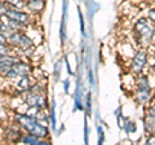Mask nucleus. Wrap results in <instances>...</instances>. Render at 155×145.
Returning a JSON list of instances; mask_svg holds the SVG:
<instances>
[{
	"label": "nucleus",
	"instance_id": "1",
	"mask_svg": "<svg viewBox=\"0 0 155 145\" xmlns=\"http://www.w3.org/2000/svg\"><path fill=\"white\" fill-rule=\"evenodd\" d=\"M14 122L25 132L31 133L34 136H36L38 139H47L48 135H49L47 126L41 124L36 118H34L28 114H21V113L17 114L16 118H14Z\"/></svg>",
	"mask_w": 155,
	"mask_h": 145
},
{
	"label": "nucleus",
	"instance_id": "2",
	"mask_svg": "<svg viewBox=\"0 0 155 145\" xmlns=\"http://www.w3.org/2000/svg\"><path fill=\"white\" fill-rule=\"evenodd\" d=\"M134 34L141 46H150L155 38V29L147 18H140L134 25Z\"/></svg>",
	"mask_w": 155,
	"mask_h": 145
},
{
	"label": "nucleus",
	"instance_id": "3",
	"mask_svg": "<svg viewBox=\"0 0 155 145\" xmlns=\"http://www.w3.org/2000/svg\"><path fill=\"white\" fill-rule=\"evenodd\" d=\"M7 43L12 48H17L19 51H30L34 47V42L28 35H26V32L23 31H13L11 35L7 36Z\"/></svg>",
	"mask_w": 155,
	"mask_h": 145
},
{
	"label": "nucleus",
	"instance_id": "4",
	"mask_svg": "<svg viewBox=\"0 0 155 145\" xmlns=\"http://www.w3.org/2000/svg\"><path fill=\"white\" fill-rule=\"evenodd\" d=\"M31 72H32V66L26 61L19 60L17 64H14L12 66V69L4 75V78L9 79V80H16L18 78H21V76H30Z\"/></svg>",
	"mask_w": 155,
	"mask_h": 145
},
{
	"label": "nucleus",
	"instance_id": "5",
	"mask_svg": "<svg viewBox=\"0 0 155 145\" xmlns=\"http://www.w3.org/2000/svg\"><path fill=\"white\" fill-rule=\"evenodd\" d=\"M4 17H5L7 20H11V21L19 23V25H22L23 27H27L32 21V17L28 12L22 11V9H17V8H9V7L7 8V12L4 14Z\"/></svg>",
	"mask_w": 155,
	"mask_h": 145
},
{
	"label": "nucleus",
	"instance_id": "6",
	"mask_svg": "<svg viewBox=\"0 0 155 145\" xmlns=\"http://www.w3.org/2000/svg\"><path fill=\"white\" fill-rule=\"evenodd\" d=\"M147 56H149V53L145 49H140L136 52V55L132 59V62H130V72L132 74L134 75L142 74L145 66L147 64Z\"/></svg>",
	"mask_w": 155,
	"mask_h": 145
},
{
	"label": "nucleus",
	"instance_id": "7",
	"mask_svg": "<svg viewBox=\"0 0 155 145\" xmlns=\"http://www.w3.org/2000/svg\"><path fill=\"white\" fill-rule=\"evenodd\" d=\"M25 104L28 108H38V109H47L48 108V99L45 93H34L25 92Z\"/></svg>",
	"mask_w": 155,
	"mask_h": 145
},
{
	"label": "nucleus",
	"instance_id": "8",
	"mask_svg": "<svg viewBox=\"0 0 155 145\" xmlns=\"http://www.w3.org/2000/svg\"><path fill=\"white\" fill-rule=\"evenodd\" d=\"M21 60L18 56L16 55H12V53H9V55H5L3 57H0V74L2 75H5L7 72L12 69V66L14 64H17V62Z\"/></svg>",
	"mask_w": 155,
	"mask_h": 145
},
{
	"label": "nucleus",
	"instance_id": "9",
	"mask_svg": "<svg viewBox=\"0 0 155 145\" xmlns=\"http://www.w3.org/2000/svg\"><path fill=\"white\" fill-rule=\"evenodd\" d=\"M45 0H26L25 9H27L30 14H40L45 9Z\"/></svg>",
	"mask_w": 155,
	"mask_h": 145
},
{
	"label": "nucleus",
	"instance_id": "10",
	"mask_svg": "<svg viewBox=\"0 0 155 145\" xmlns=\"http://www.w3.org/2000/svg\"><path fill=\"white\" fill-rule=\"evenodd\" d=\"M7 140L8 141H11V143H19V139H21V136L23 135V130L19 127V126L14 122L11 127H9L7 130Z\"/></svg>",
	"mask_w": 155,
	"mask_h": 145
},
{
	"label": "nucleus",
	"instance_id": "11",
	"mask_svg": "<svg viewBox=\"0 0 155 145\" xmlns=\"http://www.w3.org/2000/svg\"><path fill=\"white\" fill-rule=\"evenodd\" d=\"M151 89H138L134 92V101L140 105H143V104H147L150 103L151 100Z\"/></svg>",
	"mask_w": 155,
	"mask_h": 145
},
{
	"label": "nucleus",
	"instance_id": "12",
	"mask_svg": "<svg viewBox=\"0 0 155 145\" xmlns=\"http://www.w3.org/2000/svg\"><path fill=\"white\" fill-rule=\"evenodd\" d=\"M19 143L23 144H39V145H44V144H49V141H47L45 139H38L36 136H34L31 133H23L21 139H19Z\"/></svg>",
	"mask_w": 155,
	"mask_h": 145
},
{
	"label": "nucleus",
	"instance_id": "13",
	"mask_svg": "<svg viewBox=\"0 0 155 145\" xmlns=\"http://www.w3.org/2000/svg\"><path fill=\"white\" fill-rule=\"evenodd\" d=\"M31 84H32V82L30 79V76H21V78L17 79L16 87L19 92H26V91L31 87Z\"/></svg>",
	"mask_w": 155,
	"mask_h": 145
},
{
	"label": "nucleus",
	"instance_id": "14",
	"mask_svg": "<svg viewBox=\"0 0 155 145\" xmlns=\"http://www.w3.org/2000/svg\"><path fill=\"white\" fill-rule=\"evenodd\" d=\"M143 127H145V132L147 135H153L155 133V117L147 114V117L143 120Z\"/></svg>",
	"mask_w": 155,
	"mask_h": 145
},
{
	"label": "nucleus",
	"instance_id": "15",
	"mask_svg": "<svg viewBox=\"0 0 155 145\" xmlns=\"http://www.w3.org/2000/svg\"><path fill=\"white\" fill-rule=\"evenodd\" d=\"M136 86H137L138 89H151V86H150V82H149V76L145 75V74L137 75Z\"/></svg>",
	"mask_w": 155,
	"mask_h": 145
},
{
	"label": "nucleus",
	"instance_id": "16",
	"mask_svg": "<svg viewBox=\"0 0 155 145\" xmlns=\"http://www.w3.org/2000/svg\"><path fill=\"white\" fill-rule=\"evenodd\" d=\"M5 5L9 8H17V9H25L26 0H3Z\"/></svg>",
	"mask_w": 155,
	"mask_h": 145
},
{
	"label": "nucleus",
	"instance_id": "17",
	"mask_svg": "<svg viewBox=\"0 0 155 145\" xmlns=\"http://www.w3.org/2000/svg\"><path fill=\"white\" fill-rule=\"evenodd\" d=\"M27 91L28 92H34V93H45V87L40 84L39 82H35V83L31 84V87Z\"/></svg>",
	"mask_w": 155,
	"mask_h": 145
},
{
	"label": "nucleus",
	"instance_id": "18",
	"mask_svg": "<svg viewBox=\"0 0 155 145\" xmlns=\"http://www.w3.org/2000/svg\"><path fill=\"white\" fill-rule=\"evenodd\" d=\"M123 130L127 133H133V132H136V130H137V128H136V123L134 122L125 119V122L123 124Z\"/></svg>",
	"mask_w": 155,
	"mask_h": 145
},
{
	"label": "nucleus",
	"instance_id": "19",
	"mask_svg": "<svg viewBox=\"0 0 155 145\" xmlns=\"http://www.w3.org/2000/svg\"><path fill=\"white\" fill-rule=\"evenodd\" d=\"M9 53H12V47L8 43L7 44H0V57L9 55Z\"/></svg>",
	"mask_w": 155,
	"mask_h": 145
},
{
	"label": "nucleus",
	"instance_id": "20",
	"mask_svg": "<svg viewBox=\"0 0 155 145\" xmlns=\"http://www.w3.org/2000/svg\"><path fill=\"white\" fill-rule=\"evenodd\" d=\"M147 114L151 115V117H155V100H153L151 104H150L149 109H147Z\"/></svg>",
	"mask_w": 155,
	"mask_h": 145
},
{
	"label": "nucleus",
	"instance_id": "21",
	"mask_svg": "<svg viewBox=\"0 0 155 145\" xmlns=\"http://www.w3.org/2000/svg\"><path fill=\"white\" fill-rule=\"evenodd\" d=\"M7 5H5V3L3 2V0H0V18L2 17H4V14H5V12H7Z\"/></svg>",
	"mask_w": 155,
	"mask_h": 145
},
{
	"label": "nucleus",
	"instance_id": "22",
	"mask_svg": "<svg viewBox=\"0 0 155 145\" xmlns=\"http://www.w3.org/2000/svg\"><path fill=\"white\" fill-rule=\"evenodd\" d=\"M147 16H149V20H150V21H151V22H155V8L150 9Z\"/></svg>",
	"mask_w": 155,
	"mask_h": 145
},
{
	"label": "nucleus",
	"instance_id": "23",
	"mask_svg": "<svg viewBox=\"0 0 155 145\" xmlns=\"http://www.w3.org/2000/svg\"><path fill=\"white\" fill-rule=\"evenodd\" d=\"M146 143L147 144H151V145H155V133L150 135V136L147 137V140H146Z\"/></svg>",
	"mask_w": 155,
	"mask_h": 145
},
{
	"label": "nucleus",
	"instance_id": "24",
	"mask_svg": "<svg viewBox=\"0 0 155 145\" xmlns=\"http://www.w3.org/2000/svg\"><path fill=\"white\" fill-rule=\"evenodd\" d=\"M0 44H7V36L0 34Z\"/></svg>",
	"mask_w": 155,
	"mask_h": 145
},
{
	"label": "nucleus",
	"instance_id": "25",
	"mask_svg": "<svg viewBox=\"0 0 155 145\" xmlns=\"http://www.w3.org/2000/svg\"><path fill=\"white\" fill-rule=\"evenodd\" d=\"M151 70H153V72H154V74H155V62H154V65L151 66Z\"/></svg>",
	"mask_w": 155,
	"mask_h": 145
}]
</instances>
